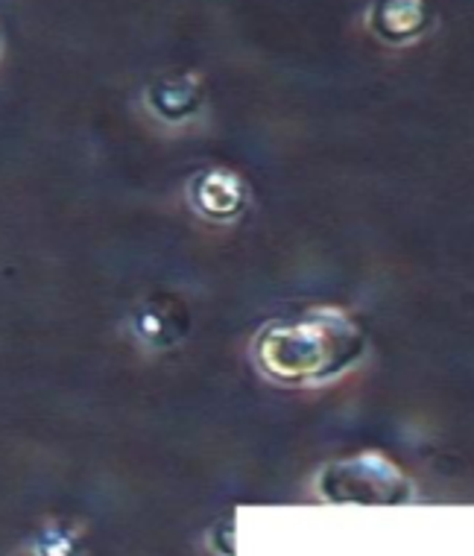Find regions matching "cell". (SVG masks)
Instances as JSON below:
<instances>
[{"instance_id":"3","label":"cell","mask_w":474,"mask_h":556,"mask_svg":"<svg viewBox=\"0 0 474 556\" xmlns=\"http://www.w3.org/2000/svg\"><path fill=\"white\" fill-rule=\"evenodd\" d=\"M375 29L389 41H407L422 36L431 21L425 0H384L375 10Z\"/></svg>"},{"instance_id":"2","label":"cell","mask_w":474,"mask_h":556,"mask_svg":"<svg viewBox=\"0 0 474 556\" xmlns=\"http://www.w3.org/2000/svg\"><path fill=\"white\" fill-rule=\"evenodd\" d=\"M322 495L340 504H407L417 490L405 471L384 454H358L351 460H340L322 471Z\"/></svg>"},{"instance_id":"1","label":"cell","mask_w":474,"mask_h":556,"mask_svg":"<svg viewBox=\"0 0 474 556\" xmlns=\"http://www.w3.org/2000/svg\"><path fill=\"white\" fill-rule=\"evenodd\" d=\"M363 345L367 337L358 323L329 307L272 326L264 334L261 361L267 372L287 384H313L349 369Z\"/></svg>"}]
</instances>
